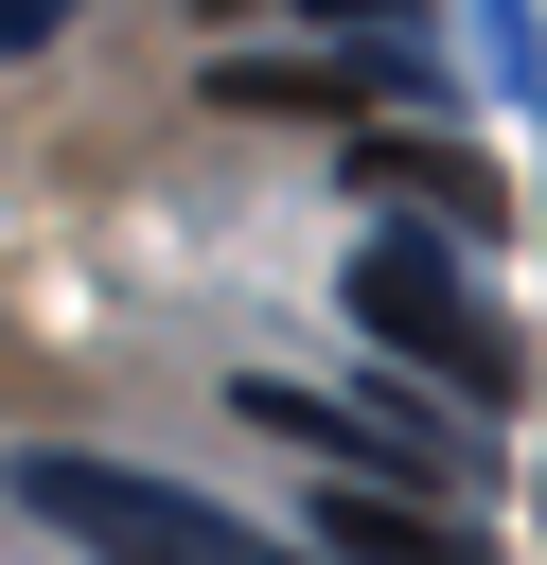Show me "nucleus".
Segmentation results:
<instances>
[{
    "label": "nucleus",
    "instance_id": "obj_2",
    "mask_svg": "<svg viewBox=\"0 0 547 565\" xmlns=\"http://www.w3.org/2000/svg\"><path fill=\"white\" fill-rule=\"evenodd\" d=\"M371 335H388V353H423V371H459L476 406H512V388H529L512 318H494V300H459V265H441V247H371Z\"/></svg>",
    "mask_w": 547,
    "mask_h": 565
},
{
    "label": "nucleus",
    "instance_id": "obj_1",
    "mask_svg": "<svg viewBox=\"0 0 547 565\" xmlns=\"http://www.w3.org/2000/svg\"><path fill=\"white\" fill-rule=\"evenodd\" d=\"M18 512H53L106 565H265L212 494H159V477H106V459H18Z\"/></svg>",
    "mask_w": 547,
    "mask_h": 565
},
{
    "label": "nucleus",
    "instance_id": "obj_3",
    "mask_svg": "<svg viewBox=\"0 0 547 565\" xmlns=\"http://www.w3.org/2000/svg\"><path fill=\"white\" fill-rule=\"evenodd\" d=\"M318 547H335V565H494L441 494H388V477H335V494H318Z\"/></svg>",
    "mask_w": 547,
    "mask_h": 565
},
{
    "label": "nucleus",
    "instance_id": "obj_4",
    "mask_svg": "<svg viewBox=\"0 0 547 565\" xmlns=\"http://www.w3.org/2000/svg\"><path fill=\"white\" fill-rule=\"evenodd\" d=\"M371 177H388V194H423V212H459V230H512V177H494L476 141H388Z\"/></svg>",
    "mask_w": 547,
    "mask_h": 565
}]
</instances>
